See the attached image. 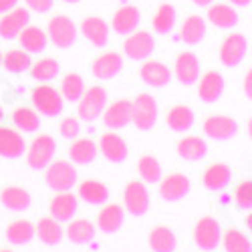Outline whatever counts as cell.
<instances>
[{"label": "cell", "mask_w": 252, "mask_h": 252, "mask_svg": "<svg viewBox=\"0 0 252 252\" xmlns=\"http://www.w3.org/2000/svg\"><path fill=\"white\" fill-rule=\"evenodd\" d=\"M45 170V182L53 192H69L77 186V167L73 161L53 159Z\"/></svg>", "instance_id": "6da1fadb"}, {"label": "cell", "mask_w": 252, "mask_h": 252, "mask_svg": "<svg viewBox=\"0 0 252 252\" xmlns=\"http://www.w3.org/2000/svg\"><path fill=\"white\" fill-rule=\"evenodd\" d=\"M159 107L154 95L150 93H139L131 101V123L139 131H150L158 123Z\"/></svg>", "instance_id": "7a4b0ae2"}, {"label": "cell", "mask_w": 252, "mask_h": 252, "mask_svg": "<svg viewBox=\"0 0 252 252\" xmlns=\"http://www.w3.org/2000/svg\"><path fill=\"white\" fill-rule=\"evenodd\" d=\"M57 152V141L49 133H40L32 139L31 148L27 152V165L34 172H40L53 161Z\"/></svg>", "instance_id": "3957f363"}, {"label": "cell", "mask_w": 252, "mask_h": 252, "mask_svg": "<svg viewBox=\"0 0 252 252\" xmlns=\"http://www.w3.org/2000/svg\"><path fill=\"white\" fill-rule=\"evenodd\" d=\"M49 43H53L57 49H71L77 43V25L65 14H57L49 20L47 27Z\"/></svg>", "instance_id": "277c9868"}, {"label": "cell", "mask_w": 252, "mask_h": 252, "mask_svg": "<svg viewBox=\"0 0 252 252\" xmlns=\"http://www.w3.org/2000/svg\"><path fill=\"white\" fill-rule=\"evenodd\" d=\"M107 107V91L103 87L95 85V87H89L83 91V95L79 97V107H77V113H79V119L81 121H95L101 117L103 109Z\"/></svg>", "instance_id": "5b68a950"}, {"label": "cell", "mask_w": 252, "mask_h": 252, "mask_svg": "<svg viewBox=\"0 0 252 252\" xmlns=\"http://www.w3.org/2000/svg\"><path fill=\"white\" fill-rule=\"evenodd\" d=\"M32 105L38 111V115L45 117H59L65 109V99L63 95L51 87V85H40L32 89Z\"/></svg>", "instance_id": "8992f818"}, {"label": "cell", "mask_w": 252, "mask_h": 252, "mask_svg": "<svg viewBox=\"0 0 252 252\" xmlns=\"http://www.w3.org/2000/svg\"><path fill=\"white\" fill-rule=\"evenodd\" d=\"M123 204H125V212L139 218L145 216L150 210V192L145 184H141L139 180H131L125 184L123 188Z\"/></svg>", "instance_id": "52a82bcc"}, {"label": "cell", "mask_w": 252, "mask_h": 252, "mask_svg": "<svg viewBox=\"0 0 252 252\" xmlns=\"http://www.w3.org/2000/svg\"><path fill=\"white\" fill-rule=\"evenodd\" d=\"M194 242L200 250L204 252H212L220 246L222 242V228L220 222L212 216H204L196 222L194 228Z\"/></svg>", "instance_id": "ba28073f"}, {"label": "cell", "mask_w": 252, "mask_h": 252, "mask_svg": "<svg viewBox=\"0 0 252 252\" xmlns=\"http://www.w3.org/2000/svg\"><path fill=\"white\" fill-rule=\"evenodd\" d=\"M192 192V180L182 172L161 176L159 180V196L165 202H180Z\"/></svg>", "instance_id": "9c48e42d"}, {"label": "cell", "mask_w": 252, "mask_h": 252, "mask_svg": "<svg viewBox=\"0 0 252 252\" xmlns=\"http://www.w3.org/2000/svg\"><path fill=\"white\" fill-rule=\"evenodd\" d=\"M248 51V40L242 32H230L220 45V61L224 67H238Z\"/></svg>", "instance_id": "30bf717a"}, {"label": "cell", "mask_w": 252, "mask_h": 252, "mask_svg": "<svg viewBox=\"0 0 252 252\" xmlns=\"http://www.w3.org/2000/svg\"><path fill=\"white\" fill-rule=\"evenodd\" d=\"M202 131L210 139L228 141L238 135V123L228 115H210L202 121Z\"/></svg>", "instance_id": "8fae6325"}, {"label": "cell", "mask_w": 252, "mask_h": 252, "mask_svg": "<svg viewBox=\"0 0 252 252\" xmlns=\"http://www.w3.org/2000/svg\"><path fill=\"white\" fill-rule=\"evenodd\" d=\"M156 49V40L148 31H133L123 43V53L131 61H145Z\"/></svg>", "instance_id": "7c38bea8"}, {"label": "cell", "mask_w": 252, "mask_h": 252, "mask_svg": "<svg viewBox=\"0 0 252 252\" xmlns=\"http://www.w3.org/2000/svg\"><path fill=\"white\" fill-rule=\"evenodd\" d=\"M97 150L103 154V158L111 163H121L129 158V145L119 133H103L99 139Z\"/></svg>", "instance_id": "4fadbf2b"}, {"label": "cell", "mask_w": 252, "mask_h": 252, "mask_svg": "<svg viewBox=\"0 0 252 252\" xmlns=\"http://www.w3.org/2000/svg\"><path fill=\"white\" fill-rule=\"evenodd\" d=\"M198 97L204 103H216L226 89V81L218 71H208L198 77Z\"/></svg>", "instance_id": "5bb4252c"}, {"label": "cell", "mask_w": 252, "mask_h": 252, "mask_svg": "<svg viewBox=\"0 0 252 252\" xmlns=\"http://www.w3.org/2000/svg\"><path fill=\"white\" fill-rule=\"evenodd\" d=\"M103 123L109 129H123L125 125L131 123V101L129 99H117L109 107L103 109Z\"/></svg>", "instance_id": "9a60e30c"}, {"label": "cell", "mask_w": 252, "mask_h": 252, "mask_svg": "<svg viewBox=\"0 0 252 252\" xmlns=\"http://www.w3.org/2000/svg\"><path fill=\"white\" fill-rule=\"evenodd\" d=\"M29 20H31V12L27 8H16V6L10 8L0 18V38L14 40L18 32L29 25Z\"/></svg>", "instance_id": "2e32d148"}, {"label": "cell", "mask_w": 252, "mask_h": 252, "mask_svg": "<svg viewBox=\"0 0 252 252\" xmlns=\"http://www.w3.org/2000/svg\"><path fill=\"white\" fill-rule=\"evenodd\" d=\"M121 69H123V57L115 51H107V53L99 55L91 65V73L99 81H109V79L117 77L121 73Z\"/></svg>", "instance_id": "e0dca14e"}, {"label": "cell", "mask_w": 252, "mask_h": 252, "mask_svg": "<svg viewBox=\"0 0 252 252\" xmlns=\"http://www.w3.org/2000/svg\"><path fill=\"white\" fill-rule=\"evenodd\" d=\"M139 77H141V81L145 83V85L161 89L165 85H170L172 71L161 61H145L141 65V69H139Z\"/></svg>", "instance_id": "ac0fdd59"}, {"label": "cell", "mask_w": 252, "mask_h": 252, "mask_svg": "<svg viewBox=\"0 0 252 252\" xmlns=\"http://www.w3.org/2000/svg\"><path fill=\"white\" fill-rule=\"evenodd\" d=\"M174 73H176V79L182 83V85L190 87L198 81L200 77V61L194 53L190 51H184L178 55L176 59V65H174Z\"/></svg>", "instance_id": "d6986e66"}, {"label": "cell", "mask_w": 252, "mask_h": 252, "mask_svg": "<svg viewBox=\"0 0 252 252\" xmlns=\"http://www.w3.org/2000/svg\"><path fill=\"white\" fill-rule=\"evenodd\" d=\"M230 180H232V170H230V165L224 161H216L212 165H208L202 174V184L210 192L226 190Z\"/></svg>", "instance_id": "ffe728a7"}, {"label": "cell", "mask_w": 252, "mask_h": 252, "mask_svg": "<svg viewBox=\"0 0 252 252\" xmlns=\"http://www.w3.org/2000/svg\"><path fill=\"white\" fill-rule=\"evenodd\" d=\"M27 152V143L16 129L0 127V158L4 159H18Z\"/></svg>", "instance_id": "44dd1931"}, {"label": "cell", "mask_w": 252, "mask_h": 252, "mask_svg": "<svg viewBox=\"0 0 252 252\" xmlns=\"http://www.w3.org/2000/svg\"><path fill=\"white\" fill-rule=\"evenodd\" d=\"M51 216L59 222H69L75 218L77 210H79V198L71 192H57V196L51 200Z\"/></svg>", "instance_id": "7402d4cb"}, {"label": "cell", "mask_w": 252, "mask_h": 252, "mask_svg": "<svg viewBox=\"0 0 252 252\" xmlns=\"http://www.w3.org/2000/svg\"><path fill=\"white\" fill-rule=\"evenodd\" d=\"M81 32L93 47H105L109 43V25L101 16H87L81 23Z\"/></svg>", "instance_id": "603a6c76"}, {"label": "cell", "mask_w": 252, "mask_h": 252, "mask_svg": "<svg viewBox=\"0 0 252 252\" xmlns=\"http://www.w3.org/2000/svg\"><path fill=\"white\" fill-rule=\"evenodd\" d=\"M0 204L6 210H12V212H25L32 206V196L20 186H6L0 192Z\"/></svg>", "instance_id": "cb8c5ba5"}, {"label": "cell", "mask_w": 252, "mask_h": 252, "mask_svg": "<svg viewBox=\"0 0 252 252\" xmlns=\"http://www.w3.org/2000/svg\"><path fill=\"white\" fill-rule=\"evenodd\" d=\"M125 220V210L119 204H107L101 208V212L97 214V230L105 234H115L117 230L123 226Z\"/></svg>", "instance_id": "d4e9b609"}, {"label": "cell", "mask_w": 252, "mask_h": 252, "mask_svg": "<svg viewBox=\"0 0 252 252\" xmlns=\"http://www.w3.org/2000/svg\"><path fill=\"white\" fill-rule=\"evenodd\" d=\"M176 152L184 161H202L208 156L210 148H208L206 139H202L198 135H186L178 141Z\"/></svg>", "instance_id": "484cf974"}, {"label": "cell", "mask_w": 252, "mask_h": 252, "mask_svg": "<svg viewBox=\"0 0 252 252\" xmlns=\"http://www.w3.org/2000/svg\"><path fill=\"white\" fill-rule=\"evenodd\" d=\"M65 236L73 244H89L97 236V226L87 218H71Z\"/></svg>", "instance_id": "4316f807"}, {"label": "cell", "mask_w": 252, "mask_h": 252, "mask_svg": "<svg viewBox=\"0 0 252 252\" xmlns=\"http://www.w3.org/2000/svg\"><path fill=\"white\" fill-rule=\"evenodd\" d=\"M34 236L45 246H57L63 240V236H65V230H63L59 220H55L53 216H45V218H40L36 222Z\"/></svg>", "instance_id": "83f0119b"}, {"label": "cell", "mask_w": 252, "mask_h": 252, "mask_svg": "<svg viewBox=\"0 0 252 252\" xmlns=\"http://www.w3.org/2000/svg\"><path fill=\"white\" fill-rule=\"evenodd\" d=\"M18 43L20 47H23L27 53H43L47 47H49V36L47 32L40 29V27H31L27 25L23 31L18 32Z\"/></svg>", "instance_id": "f1b7e54d"}, {"label": "cell", "mask_w": 252, "mask_h": 252, "mask_svg": "<svg viewBox=\"0 0 252 252\" xmlns=\"http://www.w3.org/2000/svg\"><path fill=\"white\" fill-rule=\"evenodd\" d=\"M79 200L91 206L107 204L109 200V188L99 180H83L79 184Z\"/></svg>", "instance_id": "f546056e"}, {"label": "cell", "mask_w": 252, "mask_h": 252, "mask_svg": "<svg viewBox=\"0 0 252 252\" xmlns=\"http://www.w3.org/2000/svg\"><path fill=\"white\" fill-rule=\"evenodd\" d=\"M97 143L89 137H75V141L71 143L69 148V158L73 163L77 165H89L97 159Z\"/></svg>", "instance_id": "4dcf8cb0"}, {"label": "cell", "mask_w": 252, "mask_h": 252, "mask_svg": "<svg viewBox=\"0 0 252 252\" xmlns=\"http://www.w3.org/2000/svg\"><path fill=\"white\" fill-rule=\"evenodd\" d=\"M139 18H141V12L137 6H121L113 18H111V29L117 32V34H129L137 29L139 25Z\"/></svg>", "instance_id": "1f68e13d"}, {"label": "cell", "mask_w": 252, "mask_h": 252, "mask_svg": "<svg viewBox=\"0 0 252 252\" xmlns=\"http://www.w3.org/2000/svg\"><path fill=\"white\" fill-rule=\"evenodd\" d=\"M194 121H196V115H194V109L188 107V105H174V107L167 111L165 115V123L167 127L172 131H188L194 127Z\"/></svg>", "instance_id": "d6a6232c"}, {"label": "cell", "mask_w": 252, "mask_h": 252, "mask_svg": "<svg viewBox=\"0 0 252 252\" xmlns=\"http://www.w3.org/2000/svg\"><path fill=\"white\" fill-rule=\"evenodd\" d=\"M148 242L154 252H176L178 250V236L167 226H154L148 236Z\"/></svg>", "instance_id": "836d02e7"}, {"label": "cell", "mask_w": 252, "mask_h": 252, "mask_svg": "<svg viewBox=\"0 0 252 252\" xmlns=\"http://www.w3.org/2000/svg\"><path fill=\"white\" fill-rule=\"evenodd\" d=\"M34 238V224L27 218L12 220L6 226V240L14 246H25Z\"/></svg>", "instance_id": "e575fe53"}, {"label": "cell", "mask_w": 252, "mask_h": 252, "mask_svg": "<svg viewBox=\"0 0 252 252\" xmlns=\"http://www.w3.org/2000/svg\"><path fill=\"white\" fill-rule=\"evenodd\" d=\"M204 36H206V20L198 14L188 16L180 29V38L186 45H198L204 40Z\"/></svg>", "instance_id": "d590c367"}, {"label": "cell", "mask_w": 252, "mask_h": 252, "mask_svg": "<svg viewBox=\"0 0 252 252\" xmlns=\"http://www.w3.org/2000/svg\"><path fill=\"white\" fill-rule=\"evenodd\" d=\"M238 12L228 4H212L208 10V20L218 29H232L238 25Z\"/></svg>", "instance_id": "8d00e7d4"}, {"label": "cell", "mask_w": 252, "mask_h": 252, "mask_svg": "<svg viewBox=\"0 0 252 252\" xmlns=\"http://www.w3.org/2000/svg\"><path fill=\"white\" fill-rule=\"evenodd\" d=\"M32 65V59L31 53H27L25 49H12L6 55H2V67L8 73L20 75V73H27Z\"/></svg>", "instance_id": "74e56055"}, {"label": "cell", "mask_w": 252, "mask_h": 252, "mask_svg": "<svg viewBox=\"0 0 252 252\" xmlns=\"http://www.w3.org/2000/svg\"><path fill=\"white\" fill-rule=\"evenodd\" d=\"M29 71H31V77L34 81L47 83V81H53V79L59 77L61 65H59V61L53 59V57H43V59H38L36 63H32Z\"/></svg>", "instance_id": "f35d334b"}, {"label": "cell", "mask_w": 252, "mask_h": 252, "mask_svg": "<svg viewBox=\"0 0 252 252\" xmlns=\"http://www.w3.org/2000/svg\"><path fill=\"white\" fill-rule=\"evenodd\" d=\"M176 18H178L176 6L165 2V4L158 6V10H156V14H154V18H152V27H154V31H156L158 34H167V32L174 29Z\"/></svg>", "instance_id": "ab89813d"}, {"label": "cell", "mask_w": 252, "mask_h": 252, "mask_svg": "<svg viewBox=\"0 0 252 252\" xmlns=\"http://www.w3.org/2000/svg\"><path fill=\"white\" fill-rule=\"evenodd\" d=\"M12 123L16 125L18 131H27V133H34L40 127V115L36 109L31 107H18L12 113Z\"/></svg>", "instance_id": "60d3db41"}, {"label": "cell", "mask_w": 252, "mask_h": 252, "mask_svg": "<svg viewBox=\"0 0 252 252\" xmlns=\"http://www.w3.org/2000/svg\"><path fill=\"white\" fill-rule=\"evenodd\" d=\"M137 172L141 176L143 182H148V184H158L163 176V170H161V163L156 156L152 154H145L137 159Z\"/></svg>", "instance_id": "b9f144b4"}, {"label": "cell", "mask_w": 252, "mask_h": 252, "mask_svg": "<svg viewBox=\"0 0 252 252\" xmlns=\"http://www.w3.org/2000/svg\"><path fill=\"white\" fill-rule=\"evenodd\" d=\"M224 242V250L226 252H252L250 248V240L244 232H240L238 228H230L222 236Z\"/></svg>", "instance_id": "7bdbcfd3"}, {"label": "cell", "mask_w": 252, "mask_h": 252, "mask_svg": "<svg viewBox=\"0 0 252 252\" xmlns=\"http://www.w3.org/2000/svg\"><path fill=\"white\" fill-rule=\"evenodd\" d=\"M61 95L63 99L67 101H79V97L83 95V91H85V81H83V77L79 73H69L65 75V79H63V85H61Z\"/></svg>", "instance_id": "ee69618b"}, {"label": "cell", "mask_w": 252, "mask_h": 252, "mask_svg": "<svg viewBox=\"0 0 252 252\" xmlns=\"http://www.w3.org/2000/svg\"><path fill=\"white\" fill-rule=\"evenodd\" d=\"M59 133L65 139H75L81 133V119L77 117H65L59 125Z\"/></svg>", "instance_id": "f6af8a7d"}, {"label": "cell", "mask_w": 252, "mask_h": 252, "mask_svg": "<svg viewBox=\"0 0 252 252\" xmlns=\"http://www.w3.org/2000/svg\"><path fill=\"white\" fill-rule=\"evenodd\" d=\"M250 188H252L250 180H244V182H240V184L234 188L232 198H234L236 206L242 208V210H250Z\"/></svg>", "instance_id": "bcb514c9"}, {"label": "cell", "mask_w": 252, "mask_h": 252, "mask_svg": "<svg viewBox=\"0 0 252 252\" xmlns=\"http://www.w3.org/2000/svg\"><path fill=\"white\" fill-rule=\"evenodd\" d=\"M25 2L34 12H49L53 8V0H25Z\"/></svg>", "instance_id": "7dc6e473"}, {"label": "cell", "mask_w": 252, "mask_h": 252, "mask_svg": "<svg viewBox=\"0 0 252 252\" xmlns=\"http://www.w3.org/2000/svg\"><path fill=\"white\" fill-rule=\"evenodd\" d=\"M18 4V0H0V14L8 12L10 8H14Z\"/></svg>", "instance_id": "c3c4849f"}, {"label": "cell", "mask_w": 252, "mask_h": 252, "mask_svg": "<svg viewBox=\"0 0 252 252\" xmlns=\"http://www.w3.org/2000/svg\"><path fill=\"white\" fill-rule=\"evenodd\" d=\"M250 81H252V73L248 71L246 75H244V95L250 99L252 97V87H250Z\"/></svg>", "instance_id": "681fc988"}, {"label": "cell", "mask_w": 252, "mask_h": 252, "mask_svg": "<svg viewBox=\"0 0 252 252\" xmlns=\"http://www.w3.org/2000/svg\"><path fill=\"white\" fill-rule=\"evenodd\" d=\"M228 2H232V4H236V6H248L250 0H228Z\"/></svg>", "instance_id": "f907efd6"}, {"label": "cell", "mask_w": 252, "mask_h": 252, "mask_svg": "<svg viewBox=\"0 0 252 252\" xmlns=\"http://www.w3.org/2000/svg\"><path fill=\"white\" fill-rule=\"evenodd\" d=\"M192 2L198 6H208V4H212V0H192Z\"/></svg>", "instance_id": "816d5d0a"}, {"label": "cell", "mask_w": 252, "mask_h": 252, "mask_svg": "<svg viewBox=\"0 0 252 252\" xmlns=\"http://www.w3.org/2000/svg\"><path fill=\"white\" fill-rule=\"evenodd\" d=\"M65 2H69V4H77V2H81V0H65Z\"/></svg>", "instance_id": "f5cc1de1"}, {"label": "cell", "mask_w": 252, "mask_h": 252, "mask_svg": "<svg viewBox=\"0 0 252 252\" xmlns=\"http://www.w3.org/2000/svg\"><path fill=\"white\" fill-rule=\"evenodd\" d=\"M0 67H2V51H0Z\"/></svg>", "instance_id": "db71d44e"}, {"label": "cell", "mask_w": 252, "mask_h": 252, "mask_svg": "<svg viewBox=\"0 0 252 252\" xmlns=\"http://www.w3.org/2000/svg\"><path fill=\"white\" fill-rule=\"evenodd\" d=\"M2 117H4V113H2V109H0V121H2Z\"/></svg>", "instance_id": "11a10c76"}, {"label": "cell", "mask_w": 252, "mask_h": 252, "mask_svg": "<svg viewBox=\"0 0 252 252\" xmlns=\"http://www.w3.org/2000/svg\"><path fill=\"white\" fill-rule=\"evenodd\" d=\"M0 252H12V250H0Z\"/></svg>", "instance_id": "9f6ffc18"}]
</instances>
